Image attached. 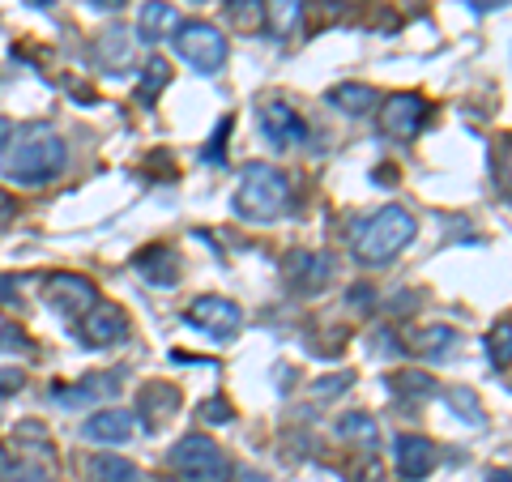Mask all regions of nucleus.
<instances>
[{
	"mask_svg": "<svg viewBox=\"0 0 512 482\" xmlns=\"http://www.w3.org/2000/svg\"><path fill=\"white\" fill-rule=\"evenodd\" d=\"M487 482H512V465H500V470H491Z\"/></svg>",
	"mask_w": 512,
	"mask_h": 482,
	"instance_id": "e433bc0d",
	"label": "nucleus"
},
{
	"mask_svg": "<svg viewBox=\"0 0 512 482\" xmlns=\"http://www.w3.org/2000/svg\"><path fill=\"white\" fill-rule=\"evenodd\" d=\"M64 167H69V146H64L47 124H35V128H26V133H18L5 154V175L22 188L52 184L56 175H64Z\"/></svg>",
	"mask_w": 512,
	"mask_h": 482,
	"instance_id": "f257e3e1",
	"label": "nucleus"
},
{
	"mask_svg": "<svg viewBox=\"0 0 512 482\" xmlns=\"http://www.w3.org/2000/svg\"><path fill=\"white\" fill-rule=\"evenodd\" d=\"M256 120H261V133L269 146H278V150H295L308 141V120L299 116V111L291 103H282V99H269L261 103V111H256Z\"/></svg>",
	"mask_w": 512,
	"mask_h": 482,
	"instance_id": "6e6552de",
	"label": "nucleus"
},
{
	"mask_svg": "<svg viewBox=\"0 0 512 482\" xmlns=\"http://www.w3.org/2000/svg\"><path fill=\"white\" fill-rule=\"evenodd\" d=\"M43 299L52 312L73 320V316H86L94 303H99V286L90 278H77V273H52V278L43 282Z\"/></svg>",
	"mask_w": 512,
	"mask_h": 482,
	"instance_id": "0eeeda50",
	"label": "nucleus"
},
{
	"mask_svg": "<svg viewBox=\"0 0 512 482\" xmlns=\"http://www.w3.org/2000/svg\"><path fill=\"white\" fill-rule=\"evenodd\" d=\"M393 461H397V474L406 482H419L436 470V444L427 436H397L393 440Z\"/></svg>",
	"mask_w": 512,
	"mask_h": 482,
	"instance_id": "ddd939ff",
	"label": "nucleus"
},
{
	"mask_svg": "<svg viewBox=\"0 0 512 482\" xmlns=\"http://www.w3.org/2000/svg\"><path fill=\"white\" fill-rule=\"evenodd\" d=\"M414 235H419L414 214L402 210V205H384V210H376L372 218H363L355 227V235H350V252H355L359 265L376 269V265H389L406 244H414Z\"/></svg>",
	"mask_w": 512,
	"mask_h": 482,
	"instance_id": "f03ea898",
	"label": "nucleus"
},
{
	"mask_svg": "<svg viewBox=\"0 0 512 482\" xmlns=\"http://www.w3.org/2000/svg\"><path fill=\"white\" fill-rule=\"evenodd\" d=\"M163 482H175V478H163Z\"/></svg>",
	"mask_w": 512,
	"mask_h": 482,
	"instance_id": "a19ab883",
	"label": "nucleus"
},
{
	"mask_svg": "<svg viewBox=\"0 0 512 482\" xmlns=\"http://www.w3.org/2000/svg\"><path fill=\"white\" fill-rule=\"evenodd\" d=\"M13 137H18V128H13V120H5V116H0V150H5Z\"/></svg>",
	"mask_w": 512,
	"mask_h": 482,
	"instance_id": "c9c22d12",
	"label": "nucleus"
},
{
	"mask_svg": "<svg viewBox=\"0 0 512 482\" xmlns=\"http://www.w3.org/2000/svg\"><path fill=\"white\" fill-rule=\"evenodd\" d=\"M457 342H461V337H457L453 325H427L419 337H414V350H419V355H427V359H448Z\"/></svg>",
	"mask_w": 512,
	"mask_h": 482,
	"instance_id": "aec40b11",
	"label": "nucleus"
},
{
	"mask_svg": "<svg viewBox=\"0 0 512 482\" xmlns=\"http://www.w3.org/2000/svg\"><path fill=\"white\" fill-rule=\"evenodd\" d=\"M427 124V99L423 94H393V99H384L380 107V128L384 137L393 141H414L419 137V128Z\"/></svg>",
	"mask_w": 512,
	"mask_h": 482,
	"instance_id": "1a4fd4ad",
	"label": "nucleus"
},
{
	"mask_svg": "<svg viewBox=\"0 0 512 482\" xmlns=\"http://www.w3.org/2000/svg\"><path fill=\"white\" fill-rule=\"evenodd\" d=\"M0 482H52V474H47V465H39V461H18L0 474Z\"/></svg>",
	"mask_w": 512,
	"mask_h": 482,
	"instance_id": "a878e982",
	"label": "nucleus"
},
{
	"mask_svg": "<svg viewBox=\"0 0 512 482\" xmlns=\"http://www.w3.org/2000/svg\"><path fill=\"white\" fill-rule=\"evenodd\" d=\"M333 273V256L329 252H291L286 256V282L303 295H316Z\"/></svg>",
	"mask_w": 512,
	"mask_h": 482,
	"instance_id": "9b49d317",
	"label": "nucleus"
},
{
	"mask_svg": "<svg viewBox=\"0 0 512 482\" xmlns=\"http://www.w3.org/2000/svg\"><path fill=\"white\" fill-rule=\"evenodd\" d=\"M329 103H333V107H342L346 116H367V111H376V107H380V94H376L372 86L342 82V86H333V90H329Z\"/></svg>",
	"mask_w": 512,
	"mask_h": 482,
	"instance_id": "6ab92c4d",
	"label": "nucleus"
},
{
	"mask_svg": "<svg viewBox=\"0 0 512 482\" xmlns=\"http://www.w3.org/2000/svg\"><path fill=\"white\" fill-rule=\"evenodd\" d=\"M141 73H146V77H141V86H137V99H141V103H150V94H158V90H163V86L171 82V64L154 56Z\"/></svg>",
	"mask_w": 512,
	"mask_h": 482,
	"instance_id": "b1692460",
	"label": "nucleus"
},
{
	"mask_svg": "<svg viewBox=\"0 0 512 482\" xmlns=\"http://www.w3.org/2000/svg\"><path fill=\"white\" fill-rule=\"evenodd\" d=\"M116 393H120V376L103 372V376H86V380H77L73 389H56V393H52V401H56V406H94V401H111Z\"/></svg>",
	"mask_w": 512,
	"mask_h": 482,
	"instance_id": "2eb2a0df",
	"label": "nucleus"
},
{
	"mask_svg": "<svg viewBox=\"0 0 512 482\" xmlns=\"http://www.w3.org/2000/svg\"><path fill=\"white\" fill-rule=\"evenodd\" d=\"M342 436H355V440H363L367 448L376 444V423L367 419V414H346L342 419Z\"/></svg>",
	"mask_w": 512,
	"mask_h": 482,
	"instance_id": "cd10ccee",
	"label": "nucleus"
},
{
	"mask_svg": "<svg viewBox=\"0 0 512 482\" xmlns=\"http://www.w3.org/2000/svg\"><path fill=\"white\" fill-rule=\"evenodd\" d=\"M22 389V372H0V393H18Z\"/></svg>",
	"mask_w": 512,
	"mask_h": 482,
	"instance_id": "473e14b6",
	"label": "nucleus"
},
{
	"mask_svg": "<svg viewBox=\"0 0 512 482\" xmlns=\"http://www.w3.org/2000/svg\"><path fill=\"white\" fill-rule=\"evenodd\" d=\"M175 30H180V13L167 0H150V5H141L137 13V39L141 43H163L171 39Z\"/></svg>",
	"mask_w": 512,
	"mask_h": 482,
	"instance_id": "dca6fc26",
	"label": "nucleus"
},
{
	"mask_svg": "<svg viewBox=\"0 0 512 482\" xmlns=\"http://www.w3.org/2000/svg\"><path fill=\"white\" fill-rule=\"evenodd\" d=\"M487 359H491L495 372H504L512 363V320H500V325L487 333Z\"/></svg>",
	"mask_w": 512,
	"mask_h": 482,
	"instance_id": "4be33fe9",
	"label": "nucleus"
},
{
	"mask_svg": "<svg viewBox=\"0 0 512 482\" xmlns=\"http://www.w3.org/2000/svg\"><path fill=\"white\" fill-rule=\"evenodd\" d=\"M9 470V457H5V448H0V474H5Z\"/></svg>",
	"mask_w": 512,
	"mask_h": 482,
	"instance_id": "58836bf2",
	"label": "nucleus"
},
{
	"mask_svg": "<svg viewBox=\"0 0 512 482\" xmlns=\"http://www.w3.org/2000/svg\"><path fill=\"white\" fill-rule=\"evenodd\" d=\"M303 13H308V0H269L265 5V26L274 30L278 39H291L303 26Z\"/></svg>",
	"mask_w": 512,
	"mask_h": 482,
	"instance_id": "a211bd4d",
	"label": "nucleus"
},
{
	"mask_svg": "<svg viewBox=\"0 0 512 482\" xmlns=\"http://www.w3.org/2000/svg\"><path fill=\"white\" fill-rule=\"evenodd\" d=\"M184 320L192 329H201L205 337H214V342H231V337L244 329V312H239V303L222 299V295H201L188 303Z\"/></svg>",
	"mask_w": 512,
	"mask_h": 482,
	"instance_id": "423d86ee",
	"label": "nucleus"
},
{
	"mask_svg": "<svg viewBox=\"0 0 512 482\" xmlns=\"http://www.w3.org/2000/svg\"><path fill=\"white\" fill-rule=\"evenodd\" d=\"M448 406H453L457 414H466V423H483V406H478V397H474V389H448Z\"/></svg>",
	"mask_w": 512,
	"mask_h": 482,
	"instance_id": "393cba45",
	"label": "nucleus"
},
{
	"mask_svg": "<svg viewBox=\"0 0 512 482\" xmlns=\"http://www.w3.org/2000/svg\"><path fill=\"white\" fill-rule=\"evenodd\" d=\"M99 52L107 56V64H124L128 60V35H124V30H103V35H99Z\"/></svg>",
	"mask_w": 512,
	"mask_h": 482,
	"instance_id": "bb28decb",
	"label": "nucleus"
},
{
	"mask_svg": "<svg viewBox=\"0 0 512 482\" xmlns=\"http://www.w3.org/2000/svg\"><path fill=\"white\" fill-rule=\"evenodd\" d=\"M171 47L188 69H197L201 77H214L227 64V39L210 22H180V30L171 35Z\"/></svg>",
	"mask_w": 512,
	"mask_h": 482,
	"instance_id": "20e7f679",
	"label": "nucleus"
},
{
	"mask_svg": "<svg viewBox=\"0 0 512 482\" xmlns=\"http://www.w3.org/2000/svg\"><path fill=\"white\" fill-rule=\"evenodd\" d=\"M286 210H291V180L269 163L244 167L235 188V214L248 222H278Z\"/></svg>",
	"mask_w": 512,
	"mask_h": 482,
	"instance_id": "7ed1b4c3",
	"label": "nucleus"
},
{
	"mask_svg": "<svg viewBox=\"0 0 512 482\" xmlns=\"http://www.w3.org/2000/svg\"><path fill=\"white\" fill-rule=\"evenodd\" d=\"M86 482H146L133 461H124L116 453H94L86 461Z\"/></svg>",
	"mask_w": 512,
	"mask_h": 482,
	"instance_id": "f3484780",
	"label": "nucleus"
},
{
	"mask_svg": "<svg viewBox=\"0 0 512 482\" xmlns=\"http://www.w3.org/2000/svg\"><path fill=\"white\" fill-rule=\"evenodd\" d=\"M30 5H35V9H43V5H52V0H30Z\"/></svg>",
	"mask_w": 512,
	"mask_h": 482,
	"instance_id": "ea45409f",
	"label": "nucleus"
},
{
	"mask_svg": "<svg viewBox=\"0 0 512 482\" xmlns=\"http://www.w3.org/2000/svg\"><path fill=\"white\" fill-rule=\"evenodd\" d=\"M201 419L205 423H231V401H222V397L201 401Z\"/></svg>",
	"mask_w": 512,
	"mask_h": 482,
	"instance_id": "7c9ffc66",
	"label": "nucleus"
},
{
	"mask_svg": "<svg viewBox=\"0 0 512 482\" xmlns=\"http://www.w3.org/2000/svg\"><path fill=\"white\" fill-rule=\"evenodd\" d=\"M5 299H18V278H9V273L0 278V303Z\"/></svg>",
	"mask_w": 512,
	"mask_h": 482,
	"instance_id": "f704fd0d",
	"label": "nucleus"
},
{
	"mask_svg": "<svg viewBox=\"0 0 512 482\" xmlns=\"http://www.w3.org/2000/svg\"><path fill=\"white\" fill-rule=\"evenodd\" d=\"M128 333V316L116 308V303H94V308L82 316V342H90L94 350L116 346Z\"/></svg>",
	"mask_w": 512,
	"mask_h": 482,
	"instance_id": "9d476101",
	"label": "nucleus"
},
{
	"mask_svg": "<svg viewBox=\"0 0 512 482\" xmlns=\"http://www.w3.org/2000/svg\"><path fill=\"white\" fill-rule=\"evenodd\" d=\"M495 184L512 192V137L500 141V150H495Z\"/></svg>",
	"mask_w": 512,
	"mask_h": 482,
	"instance_id": "c756f323",
	"label": "nucleus"
},
{
	"mask_svg": "<svg viewBox=\"0 0 512 482\" xmlns=\"http://www.w3.org/2000/svg\"><path fill=\"white\" fill-rule=\"evenodd\" d=\"M393 393H402V397H427L431 393V380L419 376V372H402V376H393Z\"/></svg>",
	"mask_w": 512,
	"mask_h": 482,
	"instance_id": "c85d7f7f",
	"label": "nucleus"
},
{
	"mask_svg": "<svg viewBox=\"0 0 512 482\" xmlns=\"http://www.w3.org/2000/svg\"><path fill=\"white\" fill-rule=\"evenodd\" d=\"M175 406H180V393L171 389V384H146L141 389V410L150 414V423H163V419H171L175 414Z\"/></svg>",
	"mask_w": 512,
	"mask_h": 482,
	"instance_id": "412c9836",
	"label": "nucleus"
},
{
	"mask_svg": "<svg viewBox=\"0 0 512 482\" xmlns=\"http://www.w3.org/2000/svg\"><path fill=\"white\" fill-rule=\"evenodd\" d=\"M90 5H94V9H103V13H107V9H120V5H124V0H90Z\"/></svg>",
	"mask_w": 512,
	"mask_h": 482,
	"instance_id": "4c0bfd02",
	"label": "nucleus"
},
{
	"mask_svg": "<svg viewBox=\"0 0 512 482\" xmlns=\"http://www.w3.org/2000/svg\"><path fill=\"white\" fill-rule=\"evenodd\" d=\"M227 18L239 30H261L265 26V0H227Z\"/></svg>",
	"mask_w": 512,
	"mask_h": 482,
	"instance_id": "5701e85b",
	"label": "nucleus"
},
{
	"mask_svg": "<svg viewBox=\"0 0 512 482\" xmlns=\"http://www.w3.org/2000/svg\"><path fill=\"white\" fill-rule=\"evenodd\" d=\"M133 269L150 286H175V282H180V252L167 248V244H154V248L133 256Z\"/></svg>",
	"mask_w": 512,
	"mask_h": 482,
	"instance_id": "4468645a",
	"label": "nucleus"
},
{
	"mask_svg": "<svg viewBox=\"0 0 512 482\" xmlns=\"http://www.w3.org/2000/svg\"><path fill=\"white\" fill-rule=\"evenodd\" d=\"M133 431H137V419L128 410L120 406H103V410H94L86 427H82V436L90 444H128L133 440Z\"/></svg>",
	"mask_w": 512,
	"mask_h": 482,
	"instance_id": "f8f14e48",
	"label": "nucleus"
},
{
	"mask_svg": "<svg viewBox=\"0 0 512 482\" xmlns=\"http://www.w3.org/2000/svg\"><path fill=\"white\" fill-rule=\"evenodd\" d=\"M22 346H26V333L13 320L0 316V350H22Z\"/></svg>",
	"mask_w": 512,
	"mask_h": 482,
	"instance_id": "2f4dec72",
	"label": "nucleus"
},
{
	"mask_svg": "<svg viewBox=\"0 0 512 482\" xmlns=\"http://www.w3.org/2000/svg\"><path fill=\"white\" fill-rule=\"evenodd\" d=\"M171 465H175V474H184L188 482H227L231 478V461L210 436H184L171 448Z\"/></svg>",
	"mask_w": 512,
	"mask_h": 482,
	"instance_id": "39448f33",
	"label": "nucleus"
},
{
	"mask_svg": "<svg viewBox=\"0 0 512 482\" xmlns=\"http://www.w3.org/2000/svg\"><path fill=\"white\" fill-rule=\"evenodd\" d=\"M9 222H13V197L9 192H0V231H5Z\"/></svg>",
	"mask_w": 512,
	"mask_h": 482,
	"instance_id": "72a5a7b5",
	"label": "nucleus"
}]
</instances>
